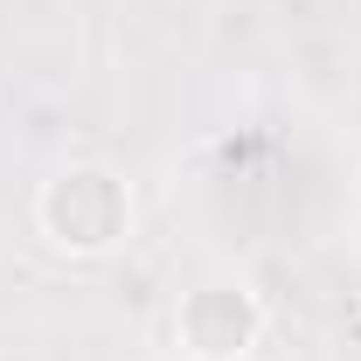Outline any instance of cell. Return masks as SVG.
I'll use <instances>...</instances> for the list:
<instances>
[{
    "label": "cell",
    "mask_w": 361,
    "mask_h": 361,
    "mask_svg": "<svg viewBox=\"0 0 361 361\" xmlns=\"http://www.w3.org/2000/svg\"><path fill=\"white\" fill-rule=\"evenodd\" d=\"M133 223H139L133 180L104 160H70L35 188V236L70 264H97V257L126 250Z\"/></svg>",
    "instance_id": "cell-1"
},
{
    "label": "cell",
    "mask_w": 361,
    "mask_h": 361,
    "mask_svg": "<svg viewBox=\"0 0 361 361\" xmlns=\"http://www.w3.org/2000/svg\"><path fill=\"white\" fill-rule=\"evenodd\" d=\"M264 326H271V306L257 285L243 278H202L188 285L174 306V348L188 361H250L264 348Z\"/></svg>",
    "instance_id": "cell-2"
}]
</instances>
